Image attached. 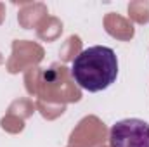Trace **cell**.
<instances>
[{
  "label": "cell",
  "instance_id": "6da1fadb",
  "mask_svg": "<svg viewBox=\"0 0 149 147\" xmlns=\"http://www.w3.org/2000/svg\"><path fill=\"white\" fill-rule=\"evenodd\" d=\"M71 78L87 92H102L118 78V57L111 47L83 49L71 62Z\"/></svg>",
  "mask_w": 149,
  "mask_h": 147
},
{
  "label": "cell",
  "instance_id": "7a4b0ae2",
  "mask_svg": "<svg viewBox=\"0 0 149 147\" xmlns=\"http://www.w3.org/2000/svg\"><path fill=\"white\" fill-rule=\"evenodd\" d=\"M111 147H149V123L139 118L116 121L109 130Z\"/></svg>",
  "mask_w": 149,
  "mask_h": 147
}]
</instances>
